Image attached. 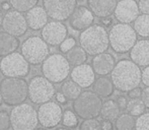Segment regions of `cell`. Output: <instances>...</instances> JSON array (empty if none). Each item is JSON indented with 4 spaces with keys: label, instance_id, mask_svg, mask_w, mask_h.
<instances>
[{
    "label": "cell",
    "instance_id": "cell-1",
    "mask_svg": "<svg viewBox=\"0 0 149 130\" xmlns=\"http://www.w3.org/2000/svg\"><path fill=\"white\" fill-rule=\"evenodd\" d=\"M142 71L140 66L132 60L122 59L115 65L111 73V79L116 89L128 93L130 89L139 87Z\"/></svg>",
    "mask_w": 149,
    "mask_h": 130
},
{
    "label": "cell",
    "instance_id": "cell-2",
    "mask_svg": "<svg viewBox=\"0 0 149 130\" xmlns=\"http://www.w3.org/2000/svg\"><path fill=\"white\" fill-rule=\"evenodd\" d=\"M79 44L88 55L95 56L106 52L110 47L109 33L100 24H92L79 35Z\"/></svg>",
    "mask_w": 149,
    "mask_h": 130
},
{
    "label": "cell",
    "instance_id": "cell-3",
    "mask_svg": "<svg viewBox=\"0 0 149 130\" xmlns=\"http://www.w3.org/2000/svg\"><path fill=\"white\" fill-rule=\"evenodd\" d=\"M0 92L6 106H17L29 99V83L24 77H5L0 82Z\"/></svg>",
    "mask_w": 149,
    "mask_h": 130
},
{
    "label": "cell",
    "instance_id": "cell-4",
    "mask_svg": "<svg viewBox=\"0 0 149 130\" xmlns=\"http://www.w3.org/2000/svg\"><path fill=\"white\" fill-rule=\"evenodd\" d=\"M110 47L118 54L130 52L137 42V33L134 27L129 24L119 22L111 28L109 32Z\"/></svg>",
    "mask_w": 149,
    "mask_h": 130
},
{
    "label": "cell",
    "instance_id": "cell-5",
    "mask_svg": "<svg viewBox=\"0 0 149 130\" xmlns=\"http://www.w3.org/2000/svg\"><path fill=\"white\" fill-rule=\"evenodd\" d=\"M70 63L66 56L55 53L49 55L41 65V71L45 77L53 83H60L66 80L70 74Z\"/></svg>",
    "mask_w": 149,
    "mask_h": 130
},
{
    "label": "cell",
    "instance_id": "cell-6",
    "mask_svg": "<svg viewBox=\"0 0 149 130\" xmlns=\"http://www.w3.org/2000/svg\"><path fill=\"white\" fill-rule=\"evenodd\" d=\"M102 97L94 92L85 91L79 95L73 101V111L77 114L80 119L97 118L100 116V110L102 107Z\"/></svg>",
    "mask_w": 149,
    "mask_h": 130
},
{
    "label": "cell",
    "instance_id": "cell-7",
    "mask_svg": "<svg viewBox=\"0 0 149 130\" xmlns=\"http://www.w3.org/2000/svg\"><path fill=\"white\" fill-rule=\"evenodd\" d=\"M11 127L14 130H31L39 124L38 111L29 104H19L10 111Z\"/></svg>",
    "mask_w": 149,
    "mask_h": 130
},
{
    "label": "cell",
    "instance_id": "cell-8",
    "mask_svg": "<svg viewBox=\"0 0 149 130\" xmlns=\"http://www.w3.org/2000/svg\"><path fill=\"white\" fill-rule=\"evenodd\" d=\"M20 51L31 65H38L49 56L50 48L43 38L31 36L24 41Z\"/></svg>",
    "mask_w": 149,
    "mask_h": 130
},
{
    "label": "cell",
    "instance_id": "cell-9",
    "mask_svg": "<svg viewBox=\"0 0 149 130\" xmlns=\"http://www.w3.org/2000/svg\"><path fill=\"white\" fill-rule=\"evenodd\" d=\"M31 64L22 53L13 52L0 60V72L5 77H26Z\"/></svg>",
    "mask_w": 149,
    "mask_h": 130
},
{
    "label": "cell",
    "instance_id": "cell-10",
    "mask_svg": "<svg viewBox=\"0 0 149 130\" xmlns=\"http://www.w3.org/2000/svg\"><path fill=\"white\" fill-rule=\"evenodd\" d=\"M55 94L53 82L44 75H36L29 82V99L33 104L41 105L49 102Z\"/></svg>",
    "mask_w": 149,
    "mask_h": 130
},
{
    "label": "cell",
    "instance_id": "cell-11",
    "mask_svg": "<svg viewBox=\"0 0 149 130\" xmlns=\"http://www.w3.org/2000/svg\"><path fill=\"white\" fill-rule=\"evenodd\" d=\"M43 6L53 20H69L77 7V0H43Z\"/></svg>",
    "mask_w": 149,
    "mask_h": 130
},
{
    "label": "cell",
    "instance_id": "cell-12",
    "mask_svg": "<svg viewBox=\"0 0 149 130\" xmlns=\"http://www.w3.org/2000/svg\"><path fill=\"white\" fill-rule=\"evenodd\" d=\"M63 116L62 108L55 102H46L38 109L39 124L45 128H55L61 123Z\"/></svg>",
    "mask_w": 149,
    "mask_h": 130
},
{
    "label": "cell",
    "instance_id": "cell-13",
    "mask_svg": "<svg viewBox=\"0 0 149 130\" xmlns=\"http://www.w3.org/2000/svg\"><path fill=\"white\" fill-rule=\"evenodd\" d=\"M2 28L5 32L11 34L15 37H22L29 29L26 15L18 10H8L3 16Z\"/></svg>",
    "mask_w": 149,
    "mask_h": 130
},
{
    "label": "cell",
    "instance_id": "cell-14",
    "mask_svg": "<svg viewBox=\"0 0 149 130\" xmlns=\"http://www.w3.org/2000/svg\"><path fill=\"white\" fill-rule=\"evenodd\" d=\"M42 38L50 46H60L61 43L67 38V27L59 20L49 22L42 29Z\"/></svg>",
    "mask_w": 149,
    "mask_h": 130
},
{
    "label": "cell",
    "instance_id": "cell-15",
    "mask_svg": "<svg viewBox=\"0 0 149 130\" xmlns=\"http://www.w3.org/2000/svg\"><path fill=\"white\" fill-rule=\"evenodd\" d=\"M139 6L135 0H120L115 9V17L119 22L131 24L139 16Z\"/></svg>",
    "mask_w": 149,
    "mask_h": 130
},
{
    "label": "cell",
    "instance_id": "cell-16",
    "mask_svg": "<svg viewBox=\"0 0 149 130\" xmlns=\"http://www.w3.org/2000/svg\"><path fill=\"white\" fill-rule=\"evenodd\" d=\"M94 22V14L89 7L78 6L69 17V24L74 31L82 32L83 30L92 26Z\"/></svg>",
    "mask_w": 149,
    "mask_h": 130
},
{
    "label": "cell",
    "instance_id": "cell-17",
    "mask_svg": "<svg viewBox=\"0 0 149 130\" xmlns=\"http://www.w3.org/2000/svg\"><path fill=\"white\" fill-rule=\"evenodd\" d=\"M95 74L91 65L86 63L74 66L70 72L71 79L78 83L82 89H87L93 85L95 81Z\"/></svg>",
    "mask_w": 149,
    "mask_h": 130
},
{
    "label": "cell",
    "instance_id": "cell-18",
    "mask_svg": "<svg viewBox=\"0 0 149 130\" xmlns=\"http://www.w3.org/2000/svg\"><path fill=\"white\" fill-rule=\"evenodd\" d=\"M116 61L114 56L108 52H102L92 58L91 66L94 72L100 76H106L112 73L113 69L115 68Z\"/></svg>",
    "mask_w": 149,
    "mask_h": 130
},
{
    "label": "cell",
    "instance_id": "cell-19",
    "mask_svg": "<svg viewBox=\"0 0 149 130\" xmlns=\"http://www.w3.org/2000/svg\"><path fill=\"white\" fill-rule=\"evenodd\" d=\"M130 58L140 67L149 65V39L137 41L130 50Z\"/></svg>",
    "mask_w": 149,
    "mask_h": 130
},
{
    "label": "cell",
    "instance_id": "cell-20",
    "mask_svg": "<svg viewBox=\"0 0 149 130\" xmlns=\"http://www.w3.org/2000/svg\"><path fill=\"white\" fill-rule=\"evenodd\" d=\"M26 20L31 30L40 31L49 22V15L44 7L35 6L26 12Z\"/></svg>",
    "mask_w": 149,
    "mask_h": 130
},
{
    "label": "cell",
    "instance_id": "cell-21",
    "mask_svg": "<svg viewBox=\"0 0 149 130\" xmlns=\"http://www.w3.org/2000/svg\"><path fill=\"white\" fill-rule=\"evenodd\" d=\"M117 0H87L89 9L100 18L111 16L115 12Z\"/></svg>",
    "mask_w": 149,
    "mask_h": 130
},
{
    "label": "cell",
    "instance_id": "cell-22",
    "mask_svg": "<svg viewBox=\"0 0 149 130\" xmlns=\"http://www.w3.org/2000/svg\"><path fill=\"white\" fill-rule=\"evenodd\" d=\"M20 45L17 37L7 32H0V57H5L15 52Z\"/></svg>",
    "mask_w": 149,
    "mask_h": 130
},
{
    "label": "cell",
    "instance_id": "cell-23",
    "mask_svg": "<svg viewBox=\"0 0 149 130\" xmlns=\"http://www.w3.org/2000/svg\"><path fill=\"white\" fill-rule=\"evenodd\" d=\"M92 89L95 94H97L102 98H109L114 94L115 85L113 83L112 79H109L108 77L100 76L95 79V81L92 85Z\"/></svg>",
    "mask_w": 149,
    "mask_h": 130
},
{
    "label": "cell",
    "instance_id": "cell-24",
    "mask_svg": "<svg viewBox=\"0 0 149 130\" xmlns=\"http://www.w3.org/2000/svg\"><path fill=\"white\" fill-rule=\"evenodd\" d=\"M120 109L117 101L114 100H107L102 103V110H100V117L106 120L114 121L120 116Z\"/></svg>",
    "mask_w": 149,
    "mask_h": 130
},
{
    "label": "cell",
    "instance_id": "cell-25",
    "mask_svg": "<svg viewBox=\"0 0 149 130\" xmlns=\"http://www.w3.org/2000/svg\"><path fill=\"white\" fill-rule=\"evenodd\" d=\"M87 55L88 54L81 46L75 45L72 49L69 50L66 53V58L71 66H77V65L83 64L86 62Z\"/></svg>",
    "mask_w": 149,
    "mask_h": 130
},
{
    "label": "cell",
    "instance_id": "cell-26",
    "mask_svg": "<svg viewBox=\"0 0 149 130\" xmlns=\"http://www.w3.org/2000/svg\"><path fill=\"white\" fill-rule=\"evenodd\" d=\"M61 92L65 95L68 100L74 101L76 98L79 97L81 93H82V87L76 83L74 80H64V82L61 85Z\"/></svg>",
    "mask_w": 149,
    "mask_h": 130
},
{
    "label": "cell",
    "instance_id": "cell-27",
    "mask_svg": "<svg viewBox=\"0 0 149 130\" xmlns=\"http://www.w3.org/2000/svg\"><path fill=\"white\" fill-rule=\"evenodd\" d=\"M133 27L138 36L142 38H149V14H139L134 22Z\"/></svg>",
    "mask_w": 149,
    "mask_h": 130
},
{
    "label": "cell",
    "instance_id": "cell-28",
    "mask_svg": "<svg viewBox=\"0 0 149 130\" xmlns=\"http://www.w3.org/2000/svg\"><path fill=\"white\" fill-rule=\"evenodd\" d=\"M136 120L134 119V116L131 114H120V116L116 119L115 127L118 130H132L135 128Z\"/></svg>",
    "mask_w": 149,
    "mask_h": 130
},
{
    "label": "cell",
    "instance_id": "cell-29",
    "mask_svg": "<svg viewBox=\"0 0 149 130\" xmlns=\"http://www.w3.org/2000/svg\"><path fill=\"white\" fill-rule=\"evenodd\" d=\"M146 106L144 104V102L142 101L141 98H137V99H130L128 101V105H127V109L129 114H131L134 117H138L141 114H143L145 112Z\"/></svg>",
    "mask_w": 149,
    "mask_h": 130
},
{
    "label": "cell",
    "instance_id": "cell-30",
    "mask_svg": "<svg viewBox=\"0 0 149 130\" xmlns=\"http://www.w3.org/2000/svg\"><path fill=\"white\" fill-rule=\"evenodd\" d=\"M62 125L67 128H76L78 126V116L74 111L71 110H65L63 112Z\"/></svg>",
    "mask_w": 149,
    "mask_h": 130
},
{
    "label": "cell",
    "instance_id": "cell-31",
    "mask_svg": "<svg viewBox=\"0 0 149 130\" xmlns=\"http://www.w3.org/2000/svg\"><path fill=\"white\" fill-rule=\"evenodd\" d=\"M9 3L15 10L20 12H28L37 5L38 0H9Z\"/></svg>",
    "mask_w": 149,
    "mask_h": 130
},
{
    "label": "cell",
    "instance_id": "cell-32",
    "mask_svg": "<svg viewBox=\"0 0 149 130\" xmlns=\"http://www.w3.org/2000/svg\"><path fill=\"white\" fill-rule=\"evenodd\" d=\"M79 128L81 130H98L102 129L100 127V122L96 120V118L84 119L83 122H81Z\"/></svg>",
    "mask_w": 149,
    "mask_h": 130
},
{
    "label": "cell",
    "instance_id": "cell-33",
    "mask_svg": "<svg viewBox=\"0 0 149 130\" xmlns=\"http://www.w3.org/2000/svg\"><path fill=\"white\" fill-rule=\"evenodd\" d=\"M135 129L137 130H149V112L141 114L136 120Z\"/></svg>",
    "mask_w": 149,
    "mask_h": 130
},
{
    "label": "cell",
    "instance_id": "cell-34",
    "mask_svg": "<svg viewBox=\"0 0 149 130\" xmlns=\"http://www.w3.org/2000/svg\"><path fill=\"white\" fill-rule=\"evenodd\" d=\"M11 127L10 114L6 111H0V130H6Z\"/></svg>",
    "mask_w": 149,
    "mask_h": 130
},
{
    "label": "cell",
    "instance_id": "cell-35",
    "mask_svg": "<svg viewBox=\"0 0 149 130\" xmlns=\"http://www.w3.org/2000/svg\"><path fill=\"white\" fill-rule=\"evenodd\" d=\"M75 45H76L75 39L73 37H69V38H66V39L61 43V45L59 46V49L62 53H67V52L72 49Z\"/></svg>",
    "mask_w": 149,
    "mask_h": 130
},
{
    "label": "cell",
    "instance_id": "cell-36",
    "mask_svg": "<svg viewBox=\"0 0 149 130\" xmlns=\"http://www.w3.org/2000/svg\"><path fill=\"white\" fill-rule=\"evenodd\" d=\"M140 12L144 14H149V0H139L138 2Z\"/></svg>",
    "mask_w": 149,
    "mask_h": 130
},
{
    "label": "cell",
    "instance_id": "cell-37",
    "mask_svg": "<svg viewBox=\"0 0 149 130\" xmlns=\"http://www.w3.org/2000/svg\"><path fill=\"white\" fill-rule=\"evenodd\" d=\"M141 82L143 83L145 87H149V65L144 67V69L142 70Z\"/></svg>",
    "mask_w": 149,
    "mask_h": 130
},
{
    "label": "cell",
    "instance_id": "cell-38",
    "mask_svg": "<svg viewBox=\"0 0 149 130\" xmlns=\"http://www.w3.org/2000/svg\"><path fill=\"white\" fill-rule=\"evenodd\" d=\"M142 95V89H140L139 87H134V89H130L128 92V97L130 99H137V98H141Z\"/></svg>",
    "mask_w": 149,
    "mask_h": 130
},
{
    "label": "cell",
    "instance_id": "cell-39",
    "mask_svg": "<svg viewBox=\"0 0 149 130\" xmlns=\"http://www.w3.org/2000/svg\"><path fill=\"white\" fill-rule=\"evenodd\" d=\"M141 99L144 102V104H145L146 108L149 109V87H146L145 89H142Z\"/></svg>",
    "mask_w": 149,
    "mask_h": 130
},
{
    "label": "cell",
    "instance_id": "cell-40",
    "mask_svg": "<svg viewBox=\"0 0 149 130\" xmlns=\"http://www.w3.org/2000/svg\"><path fill=\"white\" fill-rule=\"evenodd\" d=\"M100 127L104 130H112L114 128V124H113L111 120H106V119H104V120L100 122Z\"/></svg>",
    "mask_w": 149,
    "mask_h": 130
},
{
    "label": "cell",
    "instance_id": "cell-41",
    "mask_svg": "<svg viewBox=\"0 0 149 130\" xmlns=\"http://www.w3.org/2000/svg\"><path fill=\"white\" fill-rule=\"evenodd\" d=\"M117 103H118L119 107L121 110H126L127 109V105H128V101L125 97H119L117 99Z\"/></svg>",
    "mask_w": 149,
    "mask_h": 130
},
{
    "label": "cell",
    "instance_id": "cell-42",
    "mask_svg": "<svg viewBox=\"0 0 149 130\" xmlns=\"http://www.w3.org/2000/svg\"><path fill=\"white\" fill-rule=\"evenodd\" d=\"M55 98H56V100H57V102H59L60 104H63V105L66 104L67 100H68V99L65 97V95L62 93V92H61V93H56Z\"/></svg>",
    "mask_w": 149,
    "mask_h": 130
},
{
    "label": "cell",
    "instance_id": "cell-43",
    "mask_svg": "<svg viewBox=\"0 0 149 130\" xmlns=\"http://www.w3.org/2000/svg\"><path fill=\"white\" fill-rule=\"evenodd\" d=\"M102 22L106 27H110L111 24H112V18H110V16H108V17H104V18H102Z\"/></svg>",
    "mask_w": 149,
    "mask_h": 130
},
{
    "label": "cell",
    "instance_id": "cell-44",
    "mask_svg": "<svg viewBox=\"0 0 149 130\" xmlns=\"http://www.w3.org/2000/svg\"><path fill=\"white\" fill-rule=\"evenodd\" d=\"M10 6H11V4L8 3V2H2L1 3V8L4 10H9Z\"/></svg>",
    "mask_w": 149,
    "mask_h": 130
},
{
    "label": "cell",
    "instance_id": "cell-45",
    "mask_svg": "<svg viewBox=\"0 0 149 130\" xmlns=\"http://www.w3.org/2000/svg\"><path fill=\"white\" fill-rule=\"evenodd\" d=\"M3 14H2V11L0 9V28H2V20H3Z\"/></svg>",
    "mask_w": 149,
    "mask_h": 130
},
{
    "label": "cell",
    "instance_id": "cell-46",
    "mask_svg": "<svg viewBox=\"0 0 149 130\" xmlns=\"http://www.w3.org/2000/svg\"><path fill=\"white\" fill-rule=\"evenodd\" d=\"M2 102H3V98H2V95H1V92H0V106H1Z\"/></svg>",
    "mask_w": 149,
    "mask_h": 130
}]
</instances>
